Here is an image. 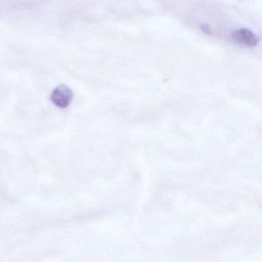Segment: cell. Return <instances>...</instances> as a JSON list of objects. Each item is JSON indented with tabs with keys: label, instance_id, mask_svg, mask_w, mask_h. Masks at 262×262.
<instances>
[{
	"label": "cell",
	"instance_id": "7a4b0ae2",
	"mask_svg": "<svg viewBox=\"0 0 262 262\" xmlns=\"http://www.w3.org/2000/svg\"><path fill=\"white\" fill-rule=\"evenodd\" d=\"M232 39L237 43L248 47H255L259 42L258 37L251 30L241 28L233 32Z\"/></svg>",
	"mask_w": 262,
	"mask_h": 262
},
{
	"label": "cell",
	"instance_id": "6da1fadb",
	"mask_svg": "<svg viewBox=\"0 0 262 262\" xmlns=\"http://www.w3.org/2000/svg\"><path fill=\"white\" fill-rule=\"evenodd\" d=\"M52 102L59 108H65L71 103L73 98V93L70 87L65 85H58L52 92Z\"/></svg>",
	"mask_w": 262,
	"mask_h": 262
}]
</instances>
